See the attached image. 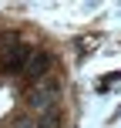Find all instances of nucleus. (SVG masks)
<instances>
[{
	"mask_svg": "<svg viewBox=\"0 0 121 128\" xmlns=\"http://www.w3.org/2000/svg\"><path fill=\"white\" fill-rule=\"evenodd\" d=\"M54 101H57V84L47 81V78H44V81H37L30 91H27V104H30L34 111H40V115H44V111H51Z\"/></svg>",
	"mask_w": 121,
	"mask_h": 128,
	"instance_id": "f257e3e1",
	"label": "nucleus"
},
{
	"mask_svg": "<svg viewBox=\"0 0 121 128\" xmlns=\"http://www.w3.org/2000/svg\"><path fill=\"white\" fill-rule=\"evenodd\" d=\"M30 54H34V47H27V44H13L10 51L0 58V68H3V71H24L27 61H30Z\"/></svg>",
	"mask_w": 121,
	"mask_h": 128,
	"instance_id": "f03ea898",
	"label": "nucleus"
},
{
	"mask_svg": "<svg viewBox=\"0 0 121 128\" xmlns=\"http://www.w3.org/2000/svg\"><path fill=\"white\" fill-rule=\"evenodd\" d=\"M47 68H51V54H47V51H34L30 61H27V68H24V74L30 78V81H44Z\"/></svg>",
	"mask_w": 121,
	"mask_h": 128,
	"instance_id": "7ed1b4c3",
	"label": "nucleus"
},
{
	"mask_svg": "<svg viewBox=\"0 0 121 128\" xmlns=\"http://www.w3.org/2000/svg\"><path fill=\"white\" fill-rule=\"evenodd\" d=\"M37 128H61V111H57V108L44 111V115L37 118Z\"/></svg>",
	"mask_w": 121,
	"mask_h": 128,
	"instance_id": "20e7f679",
	"label": "nucleus"
},
{
	"mask_svg": "<svg viewBox=\"0 0 121 128\" xmlns=\"http://www.w3.org/2000/svg\"><path fill=\"white\" fill-rule=\"evenodd\" d=\"M10 128H37V122H30V118H13Z\"/></svg>",
	"mask_w": 121,
	"mask_h": 128,
	"instance_id": "39448f33",
	"label": "nucleus"
}]
</instances>
